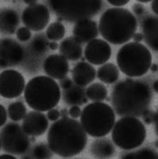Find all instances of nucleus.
<instances>
[{
  "label": "nucleus",
  "mask_w": 158,
  "mask_h": 159,
  "mask_svg": "<svg viewBox=\"0 0 158 159\" xmlns=\"http://www.w3.org/2000/svg\"><path fill=\"white\" fill-rule=\"evenodd\" d=\"M19 19L18 14L12 9L0 10V31L7 34H12L20 23Z\"/></svg>",
  "instance_id": "nucleus-22"
},
{
  "label": "nucleus",
  "mask_w": 158,
  "mask_h": 159,
  "mask_svg": "<svg viewBox=\"0 0 158 159\" xmlns=\"http://www.w3.org/2000/svg\"><path fill=\"white\" fill-rule=\"evenodd\" d=\"M49 5L62 20L78 22L90 19L103 8V0H48Z\"/></svg>",
  "instance_id": "nucleus-7"
},
{
  "label": "nucleus",
  "mask_w": 158,
  "mask_h": 159,
  "mask_svg": "<svg viewBox=\"0 0 158 159\" xmlns=\"http://www.w3.org/2000/svg\"><path fill=\"white\" fill-rule=\"evenodd\" d=\"M97 78L106 84L116 83L120 76L118 67L113 63L108 62L100 66L97 70Z\"/></svg>",
  "instance_id": "nucleus-23"
},
{
  "label": "nucleus",
  "mask_w": 158,
  "mask_h": 159,
  "mask_svg": "<svg viewBox=\"0 0 158 159\" xmlns=\"http://www.w3.org/2000/svg\"><path fill=\"white\" fill-rule=\"evenodd\" d=\"M107 1L115 7H120L127 4L130 0H107Z\"/></svg>",
  "instance_id": "nucleus-37"
},
{
  "label": "nucleus",
  "mask_w": 158,
  "mask_h": 159,
  "mask_svg": "<svg viewBox=\"0 0 158 159\" xmlns=\"http://www.w3.org/2000/svg\"><path fill=\"white\" fill-rule=\"evenodd\" d=\"M68 115H69V113L67 108H63L60 111V117H61V118H67Z\"/></svg>",
  "instance_id": "nucleus-42"
},
{
  "label": "nucleus",
  "mask_w": 158,
  "mask_h": 159,
  "mask_svg": "<svg viewBox=\"0 0 158 159\" xmlns=\"http://www.w3.org/2000/svg\"><path fill=\"white\" fill-rule=\"evenodd\" d=\"M0 159H17L11 154H2L0 156Z\"/></svg>",
  "instance_id": "nucleus-43"
},
{
  "label": "nucleus",
  "mask_w": 158,
  "mask_h": 159,
  "mask_svg": "<svg viewBox=\"0 0 158 159\" xmlns=\"http://www.w3.org/2000/svg\"><path fill=\"white\" fill-rule=\"evenodd\" d=\"M120 159H158V152L150 148H143L124 154Z\"/></svg>",
  "instance_id": "nucleus-25"
},
{
  "label": "nucleus",
  "mask_w": 158,
  "mask_h": 159,
  "mask_svg": "<svg viewBox=\"0 0 158 159\" xmlns=\"http://www.w3.org/2000/svg\"><path fill=\"white\" fill-rule=\"evenodd\" d=\"M1 141H0V151H1Z\"/></svg>",
  "instance_id": "nucleus-50"
},
{
  "label": "nucleus",
  "mask_w": 158,
  "mask_h": 159,
  "mask_svg": "<svg viewBox=\"0 0 158 159\" xmlns=\"http://www.w3.org/2000/svg\"><path fill=\"white\" fill-rule=\"evenodd\" d=\"M138 29V21L129 10L123 7L107 9L101 16L99 30L106 41L113 45L129 42Z\"/></svg>",
  "instance_id": "nucleus-3"
},
{
  "label": "nucleus",
  "mask_w": 158,
  "mask_h": 159,
  "mask_svg": "<svg viewBox=\"0 0 158 159\" xmlns=\"http://www.w3.org/2000/svg\"><path fill=\"white\" fill-rule=\"evenodd\" d=\"M69 115L73 119H77L81 116L82 113V110L79 106H72L68 110Z\"/></svg>",
  "instance_id": "nucleus-33"
},
{
  "label": "nucleus",
  "mask_w": 158,
  "mask_h": 159,
  "mask_svg": "<svg viewBox=\"0 0 158 159\" xmlns=\"http://www.w3.org/2000/svg\"><path fill=\"white\" fill-rule=\"evenodd\" d=\"M133 12L138 17L143 16L145 12V7L140 3H135L132 6Z\"/></svg>",
  "instance_id": "nucleus-32"
},
{
  "label": "nucleus",
  "mask_w": 158,
  "mask_h": 159,
  "mask_svg": "<svg viewBox=\"0 0 158 159\" xmlns=\"http://www.w3.org/2000/svg\"><path fill=\"white\" fill-rule=\"evenodd\" d=\"M138 1V2H142V3H147V2H149L153 0H137Z\"/></svg>",
  "instance_id": "nucleus-48"
},
{
  "label": "nucleus",
  "mask_w": 158,
  "mask_h": 159,
  "mask_svg": "<svg viewBox=\"0 0 158 159\" xmlns=\"http://www.w3.org/2000/svg\"><path fill=\"white\" fill-rule=\"evenodd\" d=\"M62 96L64 103L70 106H79L88 102L84 88L79 86L75 83L70 88L62 90Z\"/></svg>",
  "instance_id": "nucleus-21"
},
{
  "label": "nucleus",
  "mask_w": 158,
  "mask_h": 159,
  "mask_svg": "<svg viewBox=\"0 0 158 159\" xmlns=\"http://www.w3.org/2000/svg\"><path fill=\"white\" fill-rule=\"evenodd\" d=\"M0 141L2 151L9 154L23 155L31 146V140L17 122H9L0 130Z\"/></svg>",
  "instance_id": "nucleus-9"
},
{
  "label": "nucleus",
  "mask_w": 158,
  "mask_h": 159,
  "mask_svg": "<svg viewBox=\"0 0 158 159\" xmlns=\"http://www.w3.org/2000/svg\"><path fill=\"white\" fill-rule=\"evenodd\" d=\"M86 93L88 99L94 102H103L107 99L108 95L106 87L100 83L91 84L86 89Z\"/></svg>",
  "instance_id": "nucleus-24"
},
{
  "label": "nucleus",
  "mask_w": 158,
  "mask_h": 159,
  "mask_svg": "<svg viewBox=\"0 0 158 159\" xmlns=\"http://www.w3.org/2000/svg\"><path fill=\"white\" fill-rule=\"evenodd\" d=\"M46 117L51 121H56L59 119L60 111L56 109L52 108L48 111Z\"/></svg>",
  "instance_id": "nucleus-34"
},
{
  "label": "nucleus",
  "mask_w": 158,
  "mask_h": 159,
  "mask_svg": "<svg viewBox=\"0 0 158 159\" xmlns=\"http://www.w3.org/2000/svg\"><path fill=\"white\" fill-rule=\"evenodd\" d=\"M84 54L85 59L90 64L99 66L105 64L111 58L112 49L107 41L95 39L87 43Z\"/></svg>",
  "instance_id": "nucleus-13"
},
{
  "label": "nucleus",
  "mask_w": 158,
  "mask_h": 159,
  "mask_svg": "<svg viewBox=\"0 0 158 159\" xmlns=\"http://www.w3.org/2000/svg\"><path fill=\"white\" fill-rule=\"evenodd\" d=\"M21 20L29 30L40 31L46 27L50 20V11L45 5L36 3L28 6L23 10Z\"/></svg>",
  "instance_id": "nucleus-11"
},
{
  "label": "nucleus",
  "mask_w": 158,
  "mask_h": 159,
  "mask_svg": "<svg viewBox=\"0 0 158 159\" xmlns=\"http://www.w3.org/2000/svg\"><path fill=\"white\" fill-rule=\"evenodd\" d=\"M24 49L15 40L10 38L0 40V68L20 64L24 58Z\"/></svg>",
  "instance_id": "nucleus-12"
},
{
  "label": "nucleus",
  "mask_w": 158,
  "mask_h": 159,
  "mask_svg": "<svg viewBox=\"0 0 158 159\" xmlns=\"http://www.w3.org/2000/svg\"><path fill=\"white\" fill-rule=\"evenodd\" d=\"M116 61L120 70L125 75L129 77H139L150 69L152 55L143 44L131 42L120 48Z\"/></svg>",
  "instance_id": "nucleus-6"
},
{
  "label": "nucleus",
  "mask_w": 158,
  "mask_h": 159,
  "mask_svg": "<svg viewBox=\"0 0 158 159\" xmlns=\"http://www.w3.org/2000/svg\"><path fill=\"white\" fill-rule=\"evenodd\" d=\"M146 137L145 125L135 117H122L115 123L112 130L114 143L123 150L138 148L144 143Z\"/></svg>",
  "instance_id": "nucleus-8"
},
{
  "label": "nucleus",
  "mask_w": 158,
  "mask_h": 159,
  "mask_svg": "<svg viewBox=\"0 0 158 159\" xmlns=\"http://www.w3.org/2000/svg\"><path fill=\"white\" fill-rule=\"evenodd\" d=\"M150 69L153 72H156L158 71V65L157 64H151Z\"/></svg>",
  "instance_id": "nucleus-45"
},
{
  "label": "nucleus",
  "mask_w": 158,
  "mask_h": 159,
  "mask_svg": "<svg viewBox=\"0 0 158 159\" xmlns=\"http://www.w3.org/2000/svg\"><path fill=\"white\" fill-rule=\"evenodd\" d=\"M29 154L34 159H50L53 156V152L48 144L39 143L33 146Z\"/></svg>",
  "instance_id": "nucleus-28"
},
{
  "label": "nucleus",
  "mask_w": 158,
  "mask_h": 159,
  "mask_svg": "<svg viewBox=\"0 0 158 159\" xmlns=\"http://www.w3.org/2000/svg\"><path fill=\"white\" fill-rule=\"evenodd\" d=\"M152 99V91L148 83L132 79L118 82L111 96L113 110L121 117H141L149 109Z\"/></svg>",
  "instance_id": "nucleus-1"
},
{
  "label": "nucleus",
  "mask_w": 158,
  "mask_h": 159,
  "mask_svg": "<svg viewBox=\"0 0 158 159\" xmlns=\"http://www.w3.org/2000/svg\"><path fill=\"white\" fill-rule=\"evenodd\" d=\"M155 148H158V139L156 140V141H155Z\"/></svg>",
  "instance_id": "nucleus-49"
},
{
  "label": "nucleus",
  "mask_w": 158,
  "mask_h": 159,
  "mask_svg": "<svg viewBox=\"0 0 158 159\" xmlns=\"http://www.w3.org/2000/svg\"><path fill=\"white\" fill-rule=\"evenodd\" d=\"M17 39L21 42H26L31 38L32 33L31 30L26 26L19 28L16 33Z\"/></svg>",
  "instance_id": "nucleus-30"
},
{
  "label": "nucleus",
  "mask_w": 158,
  "mask_h": 159,
  "mask_svg": "<svg viewBox=\"0 0 158 159\" xmlns=\"http://www.w3.org/2000/svg\"><path fill=\"white\" fill-rule=\"evenodd\" d=\"M65 34V26L60 21L51 23L47 28L46 36L51 41H59L62 39Z\"/></svg>",
  "instance_id": "nucleus-26"
},
{
  "label": "nucleus",
  "mask_w": 158,
  "mask_h": 159,
  "mask_svg": "<svg viewBox=\"0 0 158 159\" xmlns=\"http://www.w3.org/2000/svg\"><path fill=\"white\" fill-rule=\"evenodd\" d=\"M25 80L22 74L14 69L0 73V96L6 99L19 97L24 91Z\"/></svg>",
  "instance_id": "nucleus-10"
},
{
  "label": "nucleus",
  "mask_w": 158,
  "mask_h": 159,
  "mask_svg": "<svg viewBox=\"0 0 158 159\" xmlns=\"http://www.w3.org/2000/svg\"><path fill=\"white\" fill-rule=\"evenodd\" d=\"M97 71L89 62L81 61L78 62L72 71V80L75 84L81 87H86L94 81Z\"/></svg>",
  "instance_id": "nucleus-18"
},
{
  "label": "nucleus",
  "mask_w": 158,
  "mask_h": 159,
  "mask_svg": "<svg viewBox=\"0 0 158 159\" xmlns=\"http://www.w3.org/2000/svg\"><path fill=\"white\" fill-rule=\"evenodd\" d=\"M155 122H154V125H155V133L157 135L158 137V108L156 111V112H155Z\"/></svg>",
  "instance_id": "nucleus-41"
},
{
  "label": "nucleus",
  "mask_w": 158,
  "mask_h": 159,
  "mask_svg": "<svg viewBox=\"0 0 158 159\" xmlns=\"http://www.w3.org/2000/svg\"><path fill=\"white\" fill-rule=\"evenodd\" d=\"M46 36H45L43 34L36 36L31 42L29 46L32 52H34L38 55L45 53L47 47H48L49 42H48Z\"/></svg>",
  "instance_id": "nucleus-29"
},
{
  "label": "nucleus",
  "mask_w": 158,
  "mask_h": 159,
  "mask_svg": "<svg viewBox=\"0 0 158 159\" xmlns=\"http://www.w3.org/2000/svg\"><path fill=\"white\" fill-rule=\"evenodd\" d=\"M152 88L153 89V91L158 94V79L155 80L153 83V85H152Z\"/></svg>",
  "instance_id": "nucleus-44"
},
{
  "label": "nucleus",
  "mask_w": 158,
  "mask_h": 159,
  "mask_svg": "<svg viewBox=\"0 0 158 159\" xmlns=\"http://www.w3.org/2000/svg\"><path fill=\"white\" fill-rule=\"evenodd\" d=\"M90 152L97 159H109L116 153V148L111 141L108 139L94 140L90 146Z\"/></svg>",
  "instance_id": "nucleus-20"
},
{
  "label": "nucleus",
  "mask_w": 158,
  "mask_h": 159,
  "mask_svg": "<svg viewBox=\"0 0 158 159\" xmlns=\"http://www.w3.org/2000/svg\"><path fill=\"white\" fill-rule=\"evenodd\" d=\"M80 117L81 124L86 132L94 138H101L109 134L116 123L114 110L102 102L86 105Z\"/></svg>",
  "instance_id": "nucleus-5"
},
{
  "label": "nucleus",
  "mask_w": 158,
  "mask_h": 159,
  "mask_svg": "<svg viewBox=\"0 0 158 159\" xmlns=\"http://www.w3.org/2000/svg\"><path fill=\"white\" fill-rule=\"evenodd\" d=\"M59 52L60 55L67 60L78 61L82 55V43L73 36L68 37L60 43Z\"/></svg>",
  "instance_id": "nucleus-19"
},
{
  "label": "nucleus",
  "mask_w": 158,
  "mask_h": 159,
  "mask_svg": "<svg viewBox=\"0 0 158 159\" xmlns=\"http://www.w3.org/2000/svg\"><path fill=\"white\" fill-rule=\"evenodd\" d=\"M73 83L74 82L73 81V80L68 77H65V78L60 80V86L62 89V90L67 89L70 88Z\"/></svg>",
  "instance_id": "nucleus-35"
},
{
  "label": "nucleus",
  "mask_w": 158,
  "mask_h": 159,
  "mask_svg": "<svg viewBox=\"0 0 158 159\" xmlns=\"http://www.w3.org/2000/svg\"><path fill=\"white\" fill-rule=\"evenodd\" d=\"M24 98L28 105L34 110L40 112L48 111L59 102L61 98L59 85L50 77H35L26 85Z\"/></svg>",
  "instance_id": "nucleus-4"
},
{
  "label": "nucleus",
  "mask_w": 158,
  "mask_h": 159,
  "mask_svg": "<svg viewBox=\"0 0 158 159\" xmlns=\"http://www.w3.org/2000/svg\"><path fill=\"white\" fill-rule=\"evenodd\" d=\"M140 27L145 43L152 50L158 53V16L144 17Z\"/></svg>",
  "instance_id": "nucleus-16"
},
{
  "label": "nucleus",
  "mask_w": 158,
  "mask_h": 159,
  "mask_svg": "<svg viewBox=\"0 0 158 159\" xmlns=\"http://www.w3.org/2000/svg\"><path fill=\"white\" fill-rule=\"evenodd\" d=\"M47 141L53 153L69 158L83 151L87 143V135L79 121L67 117L58 119L51 125Z\"/></svg>",
  "instance_id": "nucleus-2"
},
{
  "label": "nucleus",
  "mask_w": 158,
  "mask_h": 159,
  "mask_svg": "<svg viewBox=\"0 0 158 159\" xmlns=\"http://www.w3.org/2000/svg\"><path fill=\"white\" fill-rule=\"evenodd\" d=\"M7 111L5 107L0 104V127L3 126L7 120Z\"/></svg>",
  "instance_id": "nucleus-36"
},
{
  "label": "nucleus",
  "mask_w": 158,
  "mask_h": 159,
  "mask_svg": "<svg viewBox=\"0 0 158 159\" xmlns=\"http://www.w3.org/2000/svg\"></svg>",
  "instance_id": "nucleus-51"
},
{
  "label": "nucleus",
  "mask_w": 158,
  "mask_h": 159,
  "mask_svg": "<svg viewBox=\"0 0 158 159\" xmlns=\"http://www.w3.org/2000/svg\"><path fill=\"white\" fill-rule=\"evenodd\" d=\"M43 70L48 77L60 80L67 77L69 72V64L62 55L53 54L44 61Z\"/></svg>",
  "instance_id": "nucleus-15"
},
{
  "label": "nucleus",
  "mask_w": 158,
  "mask_h": 159,
  "mask_svg": "<svg viewBox=\"0 0 158 159\" xmlns=\"http://www.w3.org/2000/svg\"><path fill=\"white\" fill-rule=\"evenodd\" d=\"M99 26L94 20L90 19L81 20L74 26L73 37L80 43H88L96 39L99 36Z\"/></svg>",
  "instance_id": "nucleus-17"
},
{
  "label": "nucleus",
  "mask_w": 158,
  "mask_h": 159,
  "mask_svg": "<svg viewBox=\"0 0 158 159\" xmlns=\"http://www.w3.org/2000/svg\"><path fill=\"white\" fill-rule=\"evenodd\" d=\"M155 112L151 110H147L142 115V118L145 124L150 125L154 124L155 120Z\"/></svg>",
  "instance_id": "nucleus-31"
},
{
  "label": "nucleus",
  "mask_w": 158,
  "mask_h": 159,
  "mask_svg": "<svg viewBox=\"0 0 158 159\" xmlns=\"http://www.w3.org/2000/svg\"><path fill=\"white\" fill-rule=\"evenodd\" d=\"M48 124L45 115L38 111H31L23 118L21 127L28 136L39 137L46 132Z\"/></svg>",
  "instance_id": "nucleus-14"
},
{
  "label": "nucleus",
  "mask_w": 158,
  "mask_h": 159,
  "mask_svg": "<svg viewBox=\"0 0 158 159\" xmlns=\"http://www.w3.org/2000/svg\"><path fill=\"white\" fill-rule=\"evenodd\" d=\"M21 159H34L30 154H23Z\"/></svg>",
  "instance_id": "nucleus-47"
},
{
  "label": "nucleus",
  "mask_w": 158,
  "mask_h": 159,
  "mask_svg": "<svg viewBox=\"0 0 158 159\" xmlns=\"http://www.w3.org/2000/svg\"><path fill=\"white\" fill-rule=\"evenodd\" d=\"M151 9L153 12L158 16V0H153L151 2Z\"/></svg>",
  "instance_id": "nucleus-40"
},
{
  "label": "nucleus",
  "mask_w": 158,
  "mask_h": 159,
  "mask_svg": "<svg viewBox=\"0 0 158 159\" xmlns=\"http://www.w3.org/2000/svg\"><path fill=\"white\" fill-rule=\"evenodd\" d=\"M23 1L28 6H31L36 4L37 0H23Z\"/></svg>",
  "instance_id": "nucleus-46"
},
{
  "label": "nucleus",
  "mask_w": 158,
  "mask_h": 159,
  "mask_svg": "<svg viewBox=\"0 0 158 159\" xmlns=\"http://www.w3.org/2000/svg\"><path fill=\"white\" fill-rule=\"evenodd\" d=\"M59 44L56 41H51L48 43V48L50 50L55 51L59 48Z\"/></svg>",
  "instance_id": "nucleus-38"
},
{
  "label": "nucleus",
  "mask_w": 158,
  "mask_h": 159,
  "mask_svg": "<svg viewBox=\"0 0 158 159\" xmlns=\"http://www.w3.org/2000/svg\"><path fill=\"white\" fill-rule=\"evenodd\" d=\"M133 39L134 40V42H135L140 43V42H142L143 40V34L142 33H136L134 34V36L133 37Z\"/></svg>",
  "instance_id": "nucleus-39"
},
{
  "label": "nucleus",
  "mask_w": 158,
  "mask_h": 159,
  "mask_svg": "<svg viewBox=\"0 0 158 159\" xmlns=\"http://www.w3.org/2000/svg\"><path fill=\"white\" fill-rule=\"evenodd\" d=\"M26 107L21 102H14L11 103L7 109L9 118L14 121H20L26 115Z\"/></svg>",
  "instance_id": "nucleus-27"
}]
</instances>
